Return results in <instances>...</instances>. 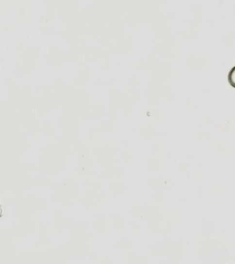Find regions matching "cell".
<instances>
[{"label":"cell","mask_w":235,"mask_h":264,"mask_svg":"<svg viewBox=\"0 0 235 264\" xmlns=\"http://www.w3.org/2000/svg\"><path fill=\"white\" fill-rule=\"evenodd\" d=\"M2 214H3V208L0 206V217L2 216Z\"/></svg>","instance_id":"2"},{"label":"cell","mask_w":235,"mask_h":264,"mask_svg":"<svg viewBox=\"0 0 235 264\" xmlns=\"http://www.w3.org/2000/svg\"><path fill=\"white\" fill-rule=\"evenodd\" d=\"M228 79H229V82L230 84L235 88V66H234L231 71L229 72V76H228Z\"/></svg>","instance_id":"1"}]
</instances>
